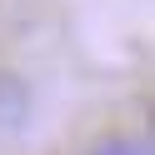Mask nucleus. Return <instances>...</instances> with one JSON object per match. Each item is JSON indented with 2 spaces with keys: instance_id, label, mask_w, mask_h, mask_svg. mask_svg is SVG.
Masks as SVG:
<instances>
[{
  "instance_id": "f257e3e1",
  "label": "nucleus",
  "mask_w": 155,
  "mask_h": 155,
  "mask_svg": "<svg viewBox=\"0 0 155 155\" xmlns=\"http://www.w3.org/2000/svg\"><path fill=\"white\" fill-rule=\"evenodd\" d=\"M90 155H155L145 135H100L90 145Z\"/></svg>"
},
{
  "instance_id": "f03ea898",
  "label": "nucleus",
  "mask_w": 155,
  "mask_h": 155,
  "mask_svg": "<svg viewBox=\"0 0 155 155\" xmlns=\"http://www.w3.org/2000/svg\"><path fill=\"white\" fill-rule=\"evenodd\" d=\"M20 115H25V90L10 75H0V130L5 125H20Z\"/></svg>"
}]
</instances>
